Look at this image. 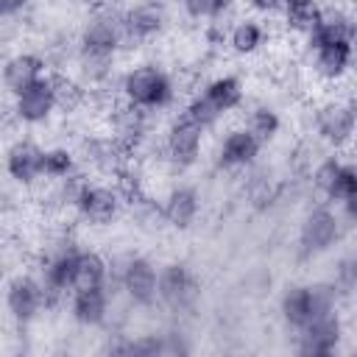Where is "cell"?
Instances as JSON below:
<instances>
[{
    "instance_id": "1",
    "label": "cell",
    "mask_w": 357,
    "mask_h": 357,
    "mask_svg": "<svg viewBox=\"0 0 357 357\" xmlns=\"http://www.w3.org/2000/svg\"><path fill=\"white\" fill-rule=\"evenodd\" d=\"M106 287L109 293H123L134 310H151L159 304V265L145 254H112Z\"/></svg>"
},
{
    "instance_id": "2",
    "label": "cell",
    "mask_w": 357,
    "mask_h": 357,
    "mask_svg": "<svg viewBox=\"0 0 357 357\" xmlns=\"http://www.w3.org/2000/svg\"><path fill=\"white\" fill-rule=\"evenodd\" d=\"M310 134L329 151H349L357 142V95H326L310 109Z\"/></svg>"
},
{
    "instance_id": "3",
    "label": "cell",
    "mask_w": 357,
    "mask_h": 357,
    "mask_svg": "<svg viewBox=\"0 0 357 357\" xmlns=\"http://www.w3.org/2000/svg\"><path fill=\"white\" fill-rule=\"evenodd\" d=\"M178 89L173 75L156 64V61H137L126 70H120V81H117V98L148 109V112H162L176 100Z\"/></svg>"
},
{
    "instance_id": "4",
    "label": "cell",
    "mask_w": 357,
    "mask_h": 357,
    "mask_svg": "<svg viewBox=\"0 0 357 357\" xmlns=\"http://www.w3.org/2000/svg\"><path fill=\"white\" fill-rule=\"evenodd\" d=\"M340 296L329 279L321 282H296L287 284L279 296V318L290 332H298L318 315L337 310Z\"/></svg>"
},
{
    "instance_id": "5",
    "label": "cell",
    "mask_w": 357,
    "mask_h": 357,
    "mask_svg": "<svg viewBox=\"0 0 357 357\" xmlns=\"http://www.w3.org/2000/svg\"><path fill=\"white\" fill-rule=\"evenodd\" d=\"M78 151V162L81 170L86 176L103 178V181H117L131 162L137 159V153L131 148H126L117 137H112L109 131H98V134H84L75 145Z\"/></svg>"
},
{
    "instance_id": "6",
    "label": "cell",
    "mask_w": 357,
    "mask_h": 357,
    "mask_svg": "<svg viewBox=\"0 0 357 357\" xmlns=\"http://www.w3.org/2000/svg\"><path fill=\"white\" fill-rule=\"evenodd\" d=\"M343 237V215L340 209H335V204L318 201L315 206H310L298 223V234H296V254L304 262H312L318 257H324L326 251H332Z\"/></svg>"
},
{
    "instance_id": "7",
    "label": "cell",
    "mask_w": 357,
    "mask_h": 357,
    "mask_svg": "<svg viewBox=\"0 0 357 357\" xmlns=\"http://www.w3.org/2000/svg\"><path fill=\"white\" fill-rule=\"evenodd\" d=\"M78 47L81 50H95V53H114L120 56L126 50V25H123V8L114 6L112 0L95 3L86 17L81 20L75 31Z\"/></svg>"
},
{
    "instance_id": "8",
    "label": "cell",
    "mask_w": 357,
    "mask_h": 357,
    "mask_svg": "<svg viewBox=\"0 0 357 357\" xmlns=\"http://www.w3.org/2000/svg\"><path fill=\"white\" fill-rule=\"evenodd\" d=\"M204 137H206V128H201L192 117H187L181 112V114L170 117V123L162 131V156L159 159L173 173H184L198 165V159L204 153Z\"/></svg>"
},
{
    "instance_id": "9",
    "label": "cell",
    "mask_w": 357,
    "mask_h": 357,
    "mask_svg": "<svg viewBox=\"0 0 357 357\" xmlns=\"http://www.w3.org/2000/svg\"><path fill=\"white\" fill-rule=\"evenodd\" d=\"M89 229H106L126 215V195L114 181H86L73 212Z\"/></svg>"
},
{
    "instance_id": "10",
    "label": "cell",
    "mask_w": 357,
    "mask_h": 357,
    "mask_svg": "<svg viewBox=\"0 0 357 357\" xmlns=\"http://www.w3.org/2000/svg\"><path fill=\"white\" fill-rule=\"evenodd\" d=\"M307 73L321 84H340L354 70V42L329 39V42H301Z\"/></svg>"
},
{
    "instance_id": "11",
    "label": "cell",
    "mask_w": 357,
    "mask_h": 357,
    "mask_svg": "<svg viewBox=\"0 0 357 357\" xmlns=\"http://www.w3.org/2000/svg\"><path fill=\"white\" fill-rule=\"evenodd\" d=\"M201 301V279L198 273L187 265V262H167L159 268V304L181 318V315H190L195 312Z\"/></svg>"
},
{
    "instance_id": "12",
    "label": "cell",
    "mask_w": 357,
    "mask_h": 357,
    "mask_svg": "<svg viewBox=\"0 0 357 357\" xmlns=\"http://www.w3.org/2000/svg\"><path fill=\"white\" fill-rule=\"evenodd\" d=\"M6 312L8 321L20 329H28L42 312H47L45 304V290H42V279L33 271H17L8 276L6 282Z\"/></svg>"
},
{
    "instance_id": "13",
    "label": "cell",
    "mask_w": 357,
    "mask_h": 357,
    "mask_svg": "<svg viewBox=\"0 0 357 357\" xmlns=\"http://www.w3.org/2000/svg\"><path fill=\"white\" fill-rule=\"evenodd\" d=\"M357 184V159H343L337 151L321 156L310 167V187L326 204H340Z\"/></svg>"
},
{
    "instance_id": "14",
    "label": "cell",
    "mask_w": 357,
    "mask_h": 357,
    "mask_svg": "<svg viewBox=\"0 0 357 357\" xmlns=\"http://www.w3.org/2000/svg\"><path fill=\"white\" fill-rule=\"evenodd\" d=\"M103 123H106L103 131L117 137L134 153H139L151 142V134H153V112L139 109V106H134L123 98L117 103H109V109L103 114Z\"/></svg>"
},
{
    "instance_id": "15",
    "label": "cell",
    "mask_w": 357,
    "mask_h": 357,
    "mask_svg": "<svg viewBox=\"0 0 357 357\" xmlns=\"http://www.w3.org/2000/svg\"><path fill=\"white\" fill-rule=\"evenodd\" d=\"M167 8L159 0H137L123 6L126 25V50H137L142 45L156 42L167 31Z\"/></svg>"
},
{
    "instance_id": "16",
    "label": "cell",
    "mask_w": 357,
    "mask_h": 357,
    "mask_svg": "<svg viewBox=\"0 0 357 357\" xmlns=\"http://www.w3.org/2000/svg\"><path fill=\"white\" fill-rule=\"evenodd\" d=\"M6 173L14 187L36 190L45 181V145L31 137H17L6 148Z\"/></svg>"
},
{
    "instance_id": "17",
    "label": "cell",
    "mask_w": 357,
    "mask_h": 357,
    "mask_svg": "<svg viewBox=\"0 0 357 357\" xmlns=\"http://www.w3.org/2000/svg\"><path fill=\"white\" fill-rule=\"evenodd\" d=\"M262 153V142L251 134V128L245 123L231 126L223 131V137L218 139V151H215V167L223 173H245L248 167L257 165Z\"/></svg>"
},
{
    "instance_id": "18",
    "label": "cell",
    "mask_w": 357,
    "mask_h": 357,
    "mask_svg": "<svg viewBox=\"0 0 357 357\" xmlns=\"http://www.w3.org/2000/svg\"><path fill=\"white\" fill-rule=\"evenodd\" d=\"M56 114V95H53V73L39 78L36 84L25 86L22 92L11 95V117L25 126V128H36L50 123Z\"/></svg>"
},
{
    "instance_id": "19",
    "label": "cell",
    "mask_w": 357,
    "mask_h": 357,
    "mask_svg": "<svg viewBox=\"0 0 357 357\" xmlns=\"http://www.w3.org/2000/svg\"><path fill=\"white\" fill-rule=\"evenodd\" d=\"M296 340H293V349L298 354H307V357H326L332 351H337L340 340H343V318L337 310L326 312V315H318L315 321H310L307 326H301L298 332H293Z\"/></svg>"
},
{
    "instance_id": "20",
    "label": "cell",
    "mask_w": 357,
    "mask_h": 357,
    "mask_svg": "<svg viewBox=\"0 0 357 357\" xmlns=\"http://www.w3.org/2000/svg\"><path fill=\"white\" fill-rule=\"evenodd\" d=\"M50 75V64H47V56L42 50H14L6 56L3 61V86L8 95H17L22 92L25 86L36 84L39 78Z\"/></svg>"
},
{
    "instance_id": "21",
    "label": "cell",
    "mask_w": 357,
    "mask_h": 357,
    "mask_svg": "<svg viewBox=\"0 0 357 357\" xmlns=\"http://www.w3.org/2000/svg\"><path fill=\"white\" fill-rule=\"evenodd\" d=\"M112 310V293L109 287H89V290H73L67 301V315L81 329H103Z\"/></svg>"
},
{
    "instance_id": "22",
    "label": "cell",
    "mask_w": 357,
    "mask_h": 357,
    "mask_svg": "<svg viewBox=\"0 0 357 357\" xmlns=\"http://www.w3.org/2000/svg\"><path fill=\"white\" fill-rule=\"evenodd\" d=\"M162 206H165L167 229L190 231L195 226L198 215H201V192H198V187H192L187 181H178L162 195Z\"/></svg>"
},
{
    "instance_id": "23",
    "label": "cell",
    "mask_w": 357,
    "mask_h": 357,
    "mask_svg": "<svg viewBox=\"0 0 357 357\" xmlns=\"http://www.w3.org/2000/svg\"><path fill=\"white\" fill-rule=\"evenodd\" d=\"M268 25H265V17H257V14H240L234 20V25L229 28V36H226V47L240 56V59H251L257 53L265 50L268 45Z\"/></svg>"
},
{
    "instance_id": "24",
    "label": "cell",
    "mask_w": 357,
    "mask_h": 357,
    "mask_svg": "<svg viewBox=\"0 0 357 357\" xmlns=\"http://www.w3.org/2000/svg\"><path fill=\"white\" fill-rule=\"evenodd\" d=\"M201 92L223 114H231V112L245 106V84H243V78L237 73H218V75H212L209 81H204Z\"/></svg>"
},
{
    "instance_id": "25",
    "label": "cell",
    "mask_w": 357,
    "mask_h": 357,
    "mask_svg": "<svg viewBox=\"0 0 357 357\" xmlns=\"http://www.w3.org/2000/svg\"><path fill=\"white\" fill-rule=\"evenodd\" d=\"M243 195L248 201L251 209L262 212V209H271L279 198H282V181L265 170V167H248L245 170V181H243Z\"/></svg>"
},
{
    "instance_id": "26",
    "label": "cell",
    "mask_w": 357,
    "mask_h": 357,
    "mask_svg": "<svg viewBox=\"0 0 357 357\" xmlns=\"http://www.w3.org/2000/svg\"><path fill=\"white\" fill-rule=\"evenodd\" d=\"M53 95H56V114L61 117L81 114L95 98L73 73H53Z\"/></svg>"
},
{
    "instance_id": "27",
    "label": "cell",
    "mask_w": 357,
    "mask_h": 357,
    "mask_svg": "<svg viewBox=\"0 0 357 357\" xmlns=\"http://www.w3.org/2000/svg\"><path fill=\"white\" fill-rule=\"evenodd\" d=\"M126 218L134 223L137 231L142 234H159L162 229H167L165 220V206L162 198L151 195V192H139L134 198L126 201Z\"/></svg>"
},
{
    "instance_id": "28",
    "label": "cell",
    "mask_w": 357,
    "mask_h": 357,
    "mask_svg": "<svg viewBox=\"0 0 357 357\" xmlns=\"http://www.w3.org/2000/svg\"><path fill=\"white\" fill-rule=\"evenodd\" d=\"M109 282V257H103L95 248H81L75 254L73 268V290H89V287H106Z\"/></svg>"
},
{
    "instance_id": "29",
    "label": "cell",
    "mask_w": 357,
    "mask_h": 357,
    "mask_svg": "<svg viewBox=\"0 0 357 357\" xmlns=\"http://www.w3.org/2000/svg\"><path fill=\"white\" fill-rule=\"evenodd\" d=\"M243 123L251 128V134H254L262 145L273 142V139L279 137L282 126H284V120H282L279 109H276L273 103H265V100L251 103V106L245 109V120H243Z\"/></svg>"
},
{
    "instance_id": "30",
    "label": "cell",
    "mask_w": 357,
    "mask_h": 357,
    "mask_svg": "<svg viewBox=\"0 0 357 357\" xmlns=\"http://www.w3.org/2000/svg\"><path fill=\"white\" fill-rule=\"evenodd\" d=\"M321 22V6H284V11L279 14V25L287 36L296 39H307Z\"/></svg>"
},
{
    "instance_id": "31",
    "label": "cell",
    "mask_w": 357,
    "mask_h": 357,
    "mask_svg": "<svg viewBox=\"0 0 357 357\" xmlns=\"http://www.w3.org/2000/svg\"><path fill=\"white\" fill-rule=\"evenodd\" d=\"M81 170L78 151L73 145H47L45 148V181L47 178H64Z\"/></svg>"
},
{
    "instance_id": "32",
    "label": "cell",
    "mask_w": 357,
    "mask_h": 357,
    "mask_svg": "<svg viewBox=\"0 0 357 357\" xmlns=\"http://www.w3.org/2000/svg\"><path fill=\"white\" fill-rule=\"evenodd\" d=\"M329 282L335 284V290H337L340 301H343V298H354V296H357V245H354L351 251H346V254H340V257L335 259Z\"/></svg>"
},
{
    "instance_id": "33",
    "label": "cell",
    "mask_w": 357,
    "mask_h": 357,
    "mask_svg": "<svg viewBox=\"0 0 357 357\" xmlns=\"http://www.w3.org/2000/svg\"><path fill=\"white\" fill-rule=\"evenodd\" d=\"M181 112H184L187 117H192V120H195L201 128H206V131H209V128H218V123L226 117V114H223V112H220V109H218L201 89L192 92V95L187 98V103H184Z\"/></svg>"
},
{
    "instance_id": "34",
    "label": "cell",
    "mask_w": 357,
    "mask_h": 357,
    "mask_svg": "<svg viewBox=\"0 0 357 357\" xmlns=\"http://www.w3.org/2000/svg\"><path fill=\"white\" fill-rule=\"evenodd\" d=\"M257 17H279L284 11V0H243Z\"/></svg>"
},
{
    "instance_id": "35",
    "label": "cell",
    "mask_w": 357,
    "mask_h": 357,
    "mask_svg": "<svg viewBox=\"0 0 357 357\" xmlns=\"http://www.w3.org/2000/svg\"><path fill=\"white\" fill-rule=\"evenodd\" d=\"M337 209H340V215H343V220H349V223H354L357 226V184L349 190V195L337 204Z\"/></svg>"
},
{
    "instance_id": "36",
    "label": "cell",
    "mask_w": 357,
    "mask_h": 357,
    "mask_svg": "<svg viewBox=\"0 0 357 357\" xmlns=\"http://www.w3.org/2000/svg\"><path fill=\"white\" fill-rule=\"evenodd\" d=\"M324 0H284V6H321Z\"/></svg>"
},
{
    "instance_id": "37",
    "label": "cell",
    "mask_w": 357,
    "mask_h": 357,
    "mask_svg": "<svg viewBox=\"0 0 357 357\" xmlns=\"http://www.w3.org/2000/svg\"><path fill=\"white\" fill-rule=\"evenodd\" d=\"M170 3H176V6H181V3H184V0H170Z\"/></svg>"
},
{
    "instance_id": "38",
    "label": "cell",
    "mask_w": 357,
    "mask_h": 357,
    "mask_svg": "<svg viewBox=\"0 0 357 357\" xmlns=\"http://www.w3.org/2000/svg\"><path fill=\"white\" fill-rule=\"evenodd\" d=\"M22 3H28V6H31V3H33V0H22Z\"/></svg>"
}]
</instances>
